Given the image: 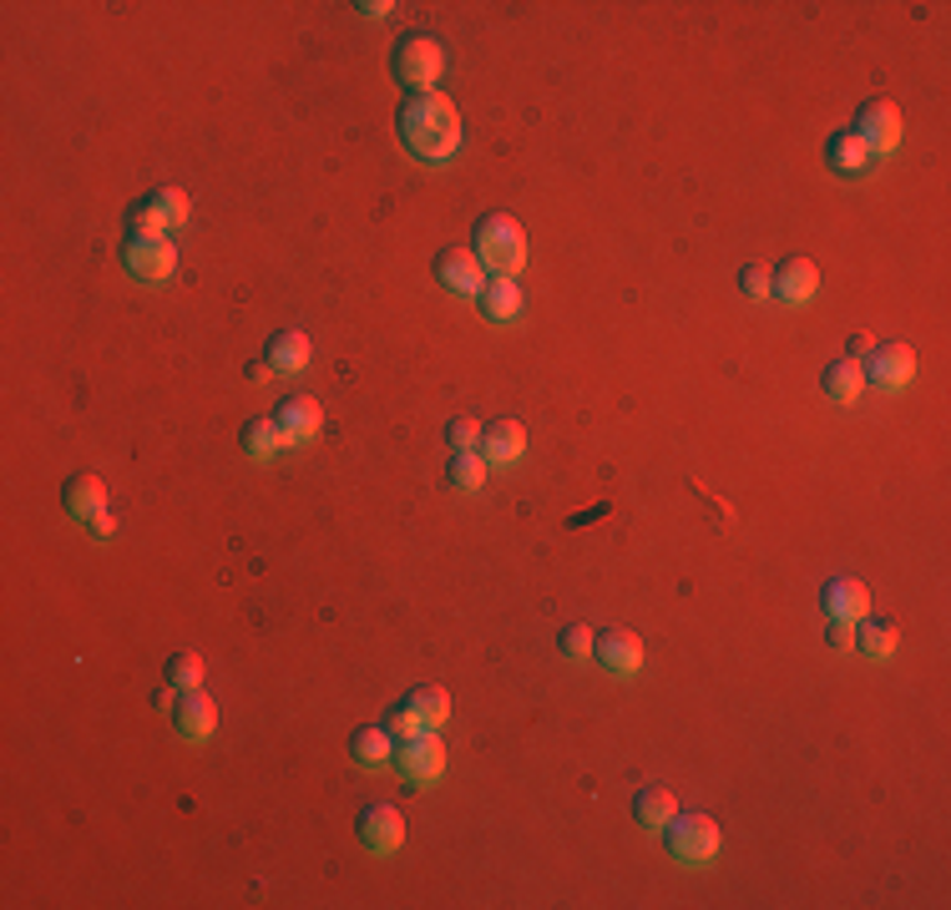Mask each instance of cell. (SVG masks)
<instances>
[{
  "mask_svg": "<svg viewBox=\"0 0 951 910\" xmlns=\"http://www.w3.org/2000/svg\"><path fill=\"white\" fill-rule=\"evenodd\" d=\"M405 148L425 162H446L461 148V112L446 91H411L401 107Z\"/></svg>",
  "mask_w": 951,
  "mask_h": 910,
  "instance_id": "6da1fadb",
  "label": "cell"
},
{
  "mask_svg": "<svg viewBox=\"0 0 951 910\" xmlns=\"http://www.w3.org/2000/svg\"><path fill=\"white\" fill-rule=\"evenodd\" d=\"M476 259H482V269L502 273V279H516L522 273V263H527V233H522V223L506 213H492L476 223Z\"/></svg>",
  "mask_w": 951,
  "mask_h": 910,
  "instance_id": "7a4b0ae2",
  "label": "cell"
},
{
  "mask_svg": "<svg viewBox=\"0 0 951 910\" xmlns=\"http://www.w3.org/2000/svg\"><path fill=\"white\" fill-rule=\"evenodd\" d=\"M391 71L415 91L436 87V77L446 71V46H441V36H431V31L401 36V46H395V57H391Z\"/></svg>",
  "mask_w": 951,
  "mask_h": 910,
  "instance_id": "3957f363",
  "label": "cell"
},
{
  "mask_svg": "<svg viewBox=\"0 0 951 910\" xmlns=\"http://www.w3.org/2000/svg\"><path fill=\"white\" fill-rule=\"evenodd\" d=\"M395 769L411 789L436 785L446 774V744H441V728H415L411 739L395 744Z\"/></svg>",
  "mask_w": 951,
  "mask_h": 910,
  "instance_id": "277c9868",
  "label": "cell"
},
{
  "mask_svg": "<svg viewBox=\"0 0 951 910\" xmlns=\"http://www.w3.org/2000/svg\"><path fill=\"white\" fill-rule=\"evenodd\" d=\"M664 830H668L674 860H684V865H709L719 855V825L709 815H674Z\"/></svg>",
  "mask_w": 951,
  "mask_h": 910,
  "instance_id": "5b68a950",
  "label": "cell"
},
{
  "mask_svg": "<svg viewBox=\"0 0 951 910\" xmlns=\"http://www.w3.org/2000/svg\"><path fill=\"white\" fill-rule=\"evenodd\" d=\"M122 263L132 279H142V284H162V279H172V269H178V243L168 239V233H158V239H148V233H132L122 249Z\"/></svg>",
  "mask_w": 951,
  "mask_h": 910,
  "instance_id": "8992f818",
  "label": "cell"
},
{
  "mask_svg": "<svg viewBox=\"0 0 951 910\" xmlns=\"http://www.w3.org/2000/svg\"><path fill=\"white\" fill-rule=\"evenodd\" d=\"M850 132L866 142V152H896L901 148V107L876 97V102H866L856 112V127H850Z\"/></svg>",
  "mask_w": 951,
  "mask_h": 910,
  "instance_id": "52a82bcc",
  "label": "cell"
},
{
  "mask_svg": "<svg viewBox=\"0 0 951 910\" xmlns=\"http://www.w3.org/2000/svg\"><path fill=\"white\" fill-rule=\"evenodd\" d=\"M860 370H866V385L876 390H906L917 375V354H911V344H876L871 364H860Z\"/></svg>",
  "mask_w": 951,
  "mask_h": 910,
  "instance_id": "ba28073f",
  "label": "cell"
},
{
  "mask_svg": "<svg viewBox=\"0 0 951 910\" xmlns=\"http://www.w3.org/2000/svg\"><path fill=\"white\" fill-rule=\"evenodd\" d=\"M820 607H826L830 623L856 627L860 617H871V592H866V582H856V577H830L826 587H820Z\"/></svg>",
  "mask_w": 951,
  "mask_h": 910,
  "instance_id": "9c48e42d",
  "label": "cell"
},
{
  "mask_svg": "<svg viewBox=\"0 0 951 910\" xmlns=\"http://www.w3.org/2000/svg\"><path fill=\"white\" fill-rule=\"evenodd\" d=\"M360 840L375 855H395L405 845V815L395 805H365L360 809Z\"/></svg>",
  "mask_w": 951,
  "mask_h": 910,
  "instance_id": "30bf717a",
  "label": "cell"
},
{
  "mask_svg": "<svg viewBox=\"0 0 951 910\" xmlns=\"http://www.w3.org/2000/svg\"><path fill=\"white\" fill-rule=\"evenodd\" d=\"M593 658L603 663L608 673L628 678V673L643 668V637L628 633V627H608V633H597V637H593Z\"/></svg>",
  "mask_w": 951,
  "mask_h": 910,
  "instance_id": "8fae6325",
  "label": "cell"
},
{
  "mask_svg": "<svg viewBox=\"0 0 951 910\" xmlns=\"http://www.w3.org/2000/svg\"><path fill=\"white\" fill-rule=\"evenodd\" d=\"M436 279L461 299H482V289H486V269H482V259H476L471 249H446L441 253Z\"/></svg>",
  "mask_w": 951,
  "mask_h": 910,
  "instance_id": "7c38bea8",
  "label": "cell"
},
{
  "mask_svg": "<svg viewBox=\"0 0 951 910\" xmlns=\"http://www.w3.org/2000/svg\"><path fill=\"white\" fill-rule=\"evenodd\" d=\"M769 289H775V299H785V304H810V299L820 294V269L795 253V259H785L780 269L769 273Z\"/></svg>",
  "mask_w": 951,
  "mask_h": 910,
  "instance_id": "4fadbf2b",
  "label": "cell"
},
{
  "mask_svg": "<svg viewBox=\"0 0 951 910\" xmlns=\"http://www.w3.org/2000/svg\"><path fill=\"white\" fill-rule=\"evenodd\" d=\"M172 724H178V734L193 744L213 739V728H219V704L203 694V688H188L183 698H178V708H172Z\"/></svg>",
  "mask_w": 951,
  "mask_h": 910,
  "instance_id": "5bb4252c",
  "label": "cell"
},
{
  "mask_svg": "<svg viewBox=\"0 0 951 910\" xmlns=\"http://www.w3.org/2000/svg\"><path fill=\"white\" fill-rule=\"evenodd\" d=\"M320 415L324 410L314 395H289V400H279V410H274V421H279V431H284L289 445L314 441V435H320Z\"/></svg>",
  "mask_w": 951,
  "mask_h": 910,
  "instance_id": "9a60e30c",
  "label": "cell"
},
{
  "mask_svg": "<svg viewBox=\"0 0 951 910\" xmlns=\"http://www.w3.org/2000/svg\"><path fill=\"white\" fill-rule=\"evenodd\" d=\"M482 455L486 466H516L522 455H527V431H522V421H496L482 431Z\"/></svg>",
  "mask_w": 951,
  "mask_h": 910,
  "instance_id": "2e32d148",
  "label": "cell"
},
{
  "mask_svg": "<svg viewBox=\"0 0 951 910\" xmlns=\"http://www.w3.org/2000/svg\"><path fill=\"white\" fill-rule=\"evenodd\" d=\"M820 385H826V395L836 405H856L860 390H866V370H860V360H836V364H826Z\"/></svg>",
  "mask_w": 951,
  "mask_h": 910,
  "instance_id": "e0dca14e",
  "label": "cell"
},
{
  "mask_svg": "<svg viewBox=\"0 0 951 910\" xmlns=\"http://www.w3.org/2000/svg\"><path fill=\"white\" fill-rule=\"evenodd\" d=\"M269 364H274V375H299L304 364H310V340L299 330H279L274 340H269Z\"/></svg>",
  "mask_w": 951,
  "mask_h": 910,
  "instance_id": "ac0fdd59",
  "label": "cell"
},
{
  "mask_svg": "<svg viewBox=\"0 0 951 910\" xmlns=\"http://www.w3.org/2000/svg\"><path fill=\"white\" fill-rule=\"evenodd\" d=\"M61 501H67V512L71 516H97V512H107V486H102V476H71L67 481V491H61Z\"/></svg>",
  "mask_w": 951,
  "mask_h": 910,
  "instance_id": "d6986e66",
  "label": "cell"
},
{
  "mask_svg": "<svg viewBox=\"0 0 951 910\" xmlns=\"http://www.w3.org/2000/svg\"><path fill=\"white\" fill-rule=\"evenodd\" d=\"M896 627L891 623H881V617H860L856 623V648L866 653L871 663H886V658H896Z\"/></svg>",
  "mask_w": 951,
  "mask_h": 910,
  "instance_id": "ffe728a7",
  "label": "cell"
},
{
  "mask_svg": "<svg viewBox=\"0 0 951 910\" xmlns=\"http://www.w3.org/2000/svg\"><path fill=\"white\" fill-rule=\"evenodd\" d=\"M826 162H830L836 172H866L871 152H866V142H860V136L846 127V132H836V136L826 142Z\"/></svg>",
  "mask_w": 951,
  "mask_h": 910,
  "instance_id": "44dd1931",
  "label": "cell"
},
{
  "mask_svg": "<svg viewBox=\"0 0 951 910\" xmlns=\"http://www.w3.org/2000/svg\"><path fill=\"white\" fill-rule=\"evenodd\" d=\"M482 309H486V318H496V324H502V318H512L516 309H522V284H516V279H502V273H496V279H486Z\"/></svg>",
  "mask_w": 951,
  "mask_h": 910,
  "instance_id": "7402d4cb",
  "label": "cell"
},
{
  "mask_svg": "<svg viewBox=\"0 0 951 910\" xmlns=\"http://www.w3.org/2000/svg\"><path fill=\"white\" fill-rule=\"evenodd\" d=\"M350 754H355V764H365V769H380V764L395 754L391 728H360L355 739H350Z\"/></svg>",
  "mask_w": 951,
  "mask_h": 910,
  "instance_id": "603a6c76",
  "label": "cell"
},
{
  "mask_svg": "<svg viewBox=\"0 0 951 910\" xmlns=\"http://www.w3.org/2000/svg\"><path fill=\"white\" fill-rule=\"evenodd\" d=\"M284 431H279V421H249L243 425V451L253 455V461H274L279 451H284Z\"/></svg>",
  "mask_w": 951,
  "mask_h": 910,
  "instance_id": "cb8c5ba5",
  "label": "cell"
},
{
  "mask_svg": "<svg viewBox=\"0 0 951 910\" xmlns=\"http://www.w3.org/2000/svg\"><path fill=\"white\" fill-rule=\"evenodd\" d=\"M405 704H411V714L421 718V728H441L451 718V694H446V688H431V683H425V688H415Z\"/></svg>",
  "mask_w": 951,
  "mask_h": 910,
  "instance_id": "d4e9b609",
  "label": "cell"
},
{
  "mask_svg": "<svg viewBox=\"0 0 951 910\" xmlns=\"http://www.w3.org/2000/svg\"><path fill=\"white\" fill-rule=\"evenodd\" d=\"M633 815L643 819V825H654V830H664L668 819L678 815V799L668 795V789H638V799H633Z\"/></svg>",
  "mask_w": 951,
  "mask_h": 910,
  "instance_id": "484cf974",
  "label": "cell"
},
{
  "mask_svg": "<svg viewBox=\"0 0 951 910\" xmlns=\"http://www.w3.org/2000/svg\"><path fill=\"white\" fill-rule=\"evenodd\" d=\"M127 223H132V233H148V239H158V233H168V228H172V218H168V208L158 203V193H148V198H138V203L127 208Z\"/></svg>",
  "mask_w": 951,
  "mask_h": 910,
  "instance_id": "4316f807",
  "label": "cell"
},
{
  "mask_svg": "<svg viewBox=\"0 0 951 910\" xmlns=\"http://www.w3.org/2000/svg\"><path fill=\"white\" fill-rule=\"evenodd\" d=\"M446 481H451L456 491H482V486H486V455H476V451H456V455H451Z\"/></svg>",
  "mask_w": 951,
  "mask_h": 910,
  "instance_id": "83f0119b",
  "label": "cell"
},
{
  "mask_svg": "<svg viewBox=\"0 0 951 910\" xmlns=\"http://www.w3.org/2000/svg\"><path fill=\"white\" fill-rule=\"evenodd\" d=\"M168 688H178V694L203 688V658H198V653H172L168 658Z\"/></svg>",
  "mask_w": 951,
  "mask_h": 910,
  "instance_id": "f1b7e54d",
  "label": "cell"
},
{
  "mask_svg": "<svg viewBox=\"0 0 951 910\" xmlns=\"http://www.w3.org/2000/svg\"><path fill=\"white\" fill-rule=\"evenodd\" d=\"M562 653H567L573 663L593 658V627H587V623H567V627H562Z\"/></svg>",
  "mask_w": 951,
  "mask_h": 910,
  "instance_id": "f546056e",
  "label": "cell"
},
{
  "mask_svg": "<svg viewBox=\"0 0 951 910\" xmlns=\"http://www.w3.org/2000/svg\"><path fill=\"white\" fill-rule=\"evenodd\" d=\"M158 203L168 208V218H172V228H183L188 218H193V198L183 193V188H158Z\"/></svg>",
  "mask_w": 951,
  "mask_h": 910,
  "instance_id": "4dcf8cb0",
  "label": "cell"
},
{
  "mask_svg": "<svg viewBox=\"0 0 951 910\" xmlns=\"http://www.w3.org/2000/svg\"><path fill=\"white\" fill-rule=\"evenodd\" d=\"M476 441H482V425L471 421V415H461V421L446 425V445H451V451H476Z\"/></svg>",
  "mask_w": 951,
  "mask_h": 910,
  "instance_id": "1f68e13d",
  "label": "cell"
},
{
  "mask_svg": "<svg viewBox=\"0 0 951 910\" xmlns=\"http://www.w3.org/2000/svg\"><path fill=\"white\" fill-rule=\"evenodd\" d=\"M385 728H391V739H411L415 728H421V718L411 714V704H401V708H391V714H385Z\"/></svg>",
  "mask_w": 951,
  "mask_h": 910,
  "instance_id": "d6a6232c",
  "label": "cell"
},
{
  "mask_svg": "<svg viewBox=\"0 0 951 910\" xmlns=\"http://www.w3.org/2000/svg\"><path fill=\"white\" fill-rule=\"evenodd\" d=\"M739 289H745L749 299H769L775 289H769V269H759V263H749L745 273H739Z\"/></svg>",
  "mask_w": 951,
  "mask_h": 910,
  "instance_id": "836d02e7",
  "label": "cell"
},
{
  "mask_svg": "<svg viewBox=\"0 0 951 910\" xmlns=\"http://www.w3.org/2000/svg\"><path fill=\"white\" fill-rule=\"evenodd\" d=\"M826 643H830V648H850V643H856V627H850V623H830L826 627Z\"/></svg>",
  "mask_w": 951,
  "mask_h": 910,
  "instance_id": "e575fe53",
  "label": "cell"
},
{
  "mask_svg": "<svg viewBox=\"0 0 951 910\" xmlns=\"http://www.w3.org/2000/svg\"><path fill=\"white\" fill-rule=\"evenodd\" d=\"M87 526H92V536H97V542H112V536H117V522H112V516H107V512L87 516Z\"/></svg>",
  "mask_w": 951,
  "mask_h": 910,
  "instance_id": "d590c367",
  "label": "cell"
},
{
  "mask_svg": "<svg viewBox=\"0 0 951 910\" xmlns=\"http://www.w3.org/2000/svg\"><path fill=\"white\" fill-rule=\"evenodd\" d=\"M871 350H876L871 334H856V340H850V360H860V354H871Z\"/></svg>",
  "mask_w": 951,
  "mask_h": 910,
  "instance_id": "8d00e7d4",
  "label": "cell"
},
{
  "mask_svg": "<svg viewBox=\"0 0 951 910\" xmlns=\"http://www.w3.org/2000/svg\"><path fill=\"white\" fill-rule=\"evenodd\" d=\"M249 380H259V385H264V380H274V364H269V360L249 364Z\"/></svg>",
  "mask_w": 951,
  "mask_h": 910,
  "instance_id": "74e56055",
  "label": "cell"
}]
</instances>
